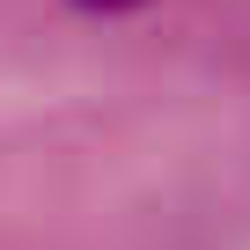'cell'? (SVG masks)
I'll list each match as a JSON object with an SVG mask.
<instances>
[{
	"label": "cell",
	"instance_id": "6da1fadb",
	"mask_svg": "<svg viewBox=\"0 0 250 250\" xmlns=\"http://www.w3.org/2000/svg\"><path fill=\"white\" fill-rule=\"evenodd\" d=\"M74 8H96V15H125V8H147V0H74Z\"/></svg>",
	"mask_w": 250,
	"mask_h": 250
}]
</instances>
